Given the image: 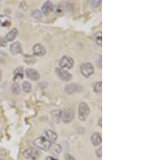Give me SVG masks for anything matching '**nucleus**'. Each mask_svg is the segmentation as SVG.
<instances>
[{"label":"nucleus","mask_w":146,"mask_h":160,"mask_svg":"<svg viewBox=\"0 0 146 160\" xmlns=\"http://www.w3.org/2000/svg\"><path fill=\"white\" fill-rule=\"evenodd\" d=\"M46 160H58V159L56 158H54V157H52V156H49L46 158Z\"/></svg>","instance_id":"29"},{"label":"nucleus","mask_w":146,"mask_h":160,"mask_svg":"<svg viewBox=\"0 0 146 160\" xmlns=\"http://www.w3.org/2000/svg\"><path fill=\"white\" fill-rule=\"evenodd\" d=\"M26 76L28 77V78H29L30 80H33V81H37L40 78V74L37 72V70H34V69L32 68H28L25 70Z\"/></svg>","instance_id":"8"},{"label":"nucleus","mask_w":146,"mask_h":160,"mask_svg":"<svg viewBox=\"0 0 146 160\" xmlns=\"http://www.w3.org/2000/svg\"><path fill=\"white\" fill-rule=\"evenodd\" d=\"M102 148L101 147H100L99 149H97V150H96V154H97V156L98 157V158H101V152H102Z\"/></svg>","instance_id":"27"},{"label":"nucleus","mask_w":146,"mask_h":160,"mask_svg":"<svg viewBox=\"0 0 146 160\" xmlns=\"http://www.w3.org/2000/svg\"><path fill=\"white\" fill-rule=\"evenodd\" d=\"M11 18L6 15H2L0 16V26L1 27H9L11 25Z\"/></svg>","instance_id":"15"},{"label":"nucleus","mask_w":146,"mask_h":160,"mask_svg":"<svg viewBox=\"0 0 146 160\" xmlns=\"http://www.w3.org/2000/svg\"><path fill=\"white\" fill-rule=\"evenodd\" d=\"M65 160H76V158L72 156V154H67L66 155H65Z\"/></svg>","instance_id":"26"},{"label":"nucleus","mask_w":146,"mask_h":160,"mask_svg":"<svg viewBox=\"0 0 146 160\" xmlns=\"http://www.w3.org/2000/svg\"><path fill=\"white\" fill-rule=\"evenodd\" d=\"M22 88H23L24 92L29 93V92L31 91V83L29 82H28V81H24V82H23V84H22Z\"/></svg>","instance_id":"20"},{"label":"nucleus","mask_w":146,"mask_h":160,"mask_svg":"<svg viewBox=\"0 0 146 160\" xmlns=\"http://www.w3.org/2000/svg\"><path fill=\"white\" fill-rule=\"evenodd\" d=\"M1 79H2V71L0 70V81H1Z\"/></svg>","instance_id":"31"},{"label":"nucleus","mask_w":146,"mask_h":160,"mask_svg":"<svg viewBox=\"0 0 146 160\" xmlns=\"http://www.w3.org/2000/svg\"><path fill=\"white\" fill-rule=\"evenodd\" d=\"M51 115H52L53 120H55V121L58 122L62 117V112L61 110H55V111L51 112Z\"/></svg>","instance_id":"18"},{"label":"nucleus","mask_w":146,"mask_h":160,"mask_svg":"<svg viewBox=\"0 0 146 160\" xmlns=\"http://www.w3.org/2000/svg\"><path fill=\"white\" fill-rule=\"evenodd\" d=\"M90 114V108L87 103L84 102H81L79 105V119L82 121L87 120Z\"/></svg>","instance_id":"2"},{"label":"nucleus","mask_w":146,"mask_h":160,"mask_svg":"<svg viewBox=\"0 0 146 160\" xmlns=\"http://www.w3.org/2000/svg\"><path fill=\"white\" fill-rule=\"evenodd\" d=\"M74 111L72 109H68L62 113V120L64 123H70L74 119Z\"/></svg>","instance_id":"7"},{"label":"nucleus","mask_w":146,"mask_h":160,"mask_svg":"<svg viewBox=\"0 0 146 160\" xmlns=\"http://www.w3.org/2000/svg\"><path fill=\"white\" fill-rule=\"evenodd\" d=\"M23 155L26 159L36 160L37 158H39V156H40V153H39V151L37 149L30 147V148L26 149V150L24 151Z\"/></svg>","instance_id":"3"},{"label":"nucleus","mask_w":146,"mask_h":160,"mask_svg":"<svg viewBox=\"0 0 146 160\" xmlns=\"http://www.w3.org/2000/svg\"><path fill=\"white\" fill-rule=\"evenodd\" d=\"M101 3V1H98V0H95V1H93V2H92V6H93V7H97V6H99Z\"/></svg>","instance_id":"28"},{"label":"nucleus","mask_w":146,"mask_h":160,"mask_svg":"<svg viewBox=\"0 0 146 160\" xmlns=\"http://www.w3.org/2000/svg\"><path fill=\"white\" fill-rule=\"evenodd\" d=\"M59 66L63 70H69L72 69L74 66V60L70 57L64 56L59 61Z\"/></svg>","instance_id":"5"},{"label":"nucleus","mask_w":146,"mask_h":160,"mask_svg":"<svg viewBox=\"0 0 146 160\" xmlns=\"http://www.w3.org/2000/svg\"><path fill=\"white\" fill-rule=\"evenodd\" d=\"M101 121H102V118H100L99 121H98V125H99L100 127H101V125H102V124H101Z\"/></svg>","instance_id":"30"},{"label":"nucleus","mask_w":146,"mask_h":160,"mask_svg":"<svg viewBox=\"0 0 146 160\" xmlns=\"http://www.w3.org/2000/svg\"><path fill=\"white\" fill-rule=\"evenodd\" d=\"M24 78V69L23 67H17L14 70V78Z\"/></svg>","instance_id":"17"},{"label":"nucleus","mask_w":146,"mask_h":160,"mask_svg":"<svg viewBox=\"0 0 146 160\" xmlns=\"http://www.w3.org/2000/svg\"><path fill=\"white\" fill-rule=\"evenodd\" d=\"M7 46V41L4 38L0 37V47H5Z\"/></svg>","instance_id":"25"},{"label":"nucleus","mask_w":146,"mask_h":160,"mask_svg":"<svg viewBox=\"0 0 146 160\" xmlns=\"http://www.w3.org/2000/svg\"><path fill=\"white\" fill-rule=\"evenodd\" d=\"M17 35H18V29L15 28H13V29L11 30V31H10L7 34L6 37H5V38H4V39L6 40L7 42H8V41H13L16 38Z\"/></svg>","instance_id":"14"},{"label":"nucleus","mask_w":146,"mask_h":160,"mask_svg":"<svg viewBox=\"0 0 146 160\" xmlns=\"http://www.w3.org/2000/svg\"><path fill=\"white\" fill-rule=\"evenodd\" d=\"M94 41L96 42L97 45H99V46H101L102 45V35H101V32H97V33L94 35Z\"/></svg>","instance_id":"19"},{"label":"nucleus","mask_w":146,"mask_h":160,"mask_svg":"<svg viewBox=\"0 0 146 160\" xmlns=\"http://www.w3.org/2000/svg\"><path fill=\"white\" fill-rule=\"evenodd\" d=\"M80 72H81L82 75H84L86 78L91 76L92 74L94 73V66L89 62L83 63L80 66Z\"/></svg>","instance_id":"4"},{"label":"nucleus","mask_w":146,"mask_h":160,"mask_svg":"<svg viewBox=\"0 0 146 160\" xmlns=\"http://www.w3.org/2000/svg\"><path fill=\"white\" fill-rule=\"evenodd\" d=\"M65 90H66V92H68V94H73L76 93V92H80L83 90V88L80 86H79L78 84L72 83L68 85L66 88H65Z\"/></svg>","instance_id":"9"},{"label":"nucleus","mask_w":146,"mask_h":160,"mask_svg":"<svg viewBox=\"0 0 146 160\" xmlns=\"http://www.w3.org/2000/svg\"><path fill=\"white\" fill-rule=\"evenodd\" d=\"M46 138L48 139L51 143L55 142V141L58 138V136H57L56 133H55L54 131L52 130H46Z\"/></svg>","instance_id":"16"},{"label":"nucleus","mask_w":146,"mask_h":160,"mask_svg":"<svg viewBox=\"0 0 146 160\" xmlns=\"http://www.w3.org/2000/svg\"><path fill=\"white\" fill-rule=\"evenodd\" d=\"M33 54L38 57H41L43 55H45L46 53V49L41 44H36L33 48Z\"/></svg>","instance_id":"10"},{"label":"nucleus","mask_w":146,"mask_h":160,"mask_svg":"<svg viewBox=\"0 0 146 160\" xmlns=\"http://www.w3.org/2000/svg\"><path fill=\"white\" fill-rule=\"evenodd\" d=\"M52 147V146H51ZM62 151V149H61L60 145L58 144H54V146L52 147V152L53 154H55V155H58Z\"/></svg>","instance_id":"21"},{"label":"nucleus","mask_w":146,"mask_h":160,"mask_svg":"<svg viewBox=\"0 0 146 160\" xmlns=\"http://www.w3.org/2000/svg\"><path fill=\"white\" fill-rule=\"evenodd\" d=\"M55 71H56L57 76L64 82H68L72 78V74L67 71L66 70H63L62 68H56Z\"/></svg>","instance_id":"6"},{"label":"nucleus","mask_w":146,"mask_h":160,"mask_svg":"<svg viewBox=\"0 0 146 160\" xmlns=\"http://www.w3.org/2000/svg\"><path fill=\"white\" fill-rule=\"evenodd\" d=\"M12 92L14 94H19L20 93V87L17 82H15L12 86Z\"/></svg>","instance_id":"23"},{"label":"nucleus","mask_w":146,"mask_h":160,"mask_svg":"<svg viewBox=\"0 0 146 160\" xmlns=\"http://www.w3.org/2000/svg\"><path fill=\"white\" fill-rule=\"evenodd\" d=\"M101 142H102V139H101V136L100 133H94L92 135L91 142L94 147H98L99 145L101 144Z\"/></svg>","instance_id":"13"},{"label":"nucleus","mask_w":146,"mask_h":160,"mask_svg":"<svg viewBox=\"0 0 146 160\" xmlns=\"http://www.w3.org/2000/svg\"><path fill=\"white\" fill-rule=\"evenodd\" d=\"M101 82H97L94 84V90L96 93H101V90H102V86H101Z\"/></svg>","instance_id":"22"},{"label":"nucleus","mask_w":146,"mask_h":160,"mask_svg":"<svg viewBox=\"0 0 146 160\" xmlns=\"http://www.w3.org/2000/svg\"><path fill=\"white\" fill-rule=\"evenodd\" d=\"M33 16L37 20H40L41 18V13L39 10H35L33 12Z\"/></svg>","instance_id":"24"},{"label":"nucleus","mask_w":146,"mask_h":160,"mask_svg":"<svg viewBox=\"0 0 146 160\" xmlns=\"http://www.w3.org/2000/svg\"><path fill=\"white\" fill-rule=\"evenodd\" d=\"M10 52L12 55H17L22 52V45L21 44L16 41L15 43L12 44L10 46Z\"/></svg>","instance_id":"11"},{"label":"nucleus","mask_w":146,"mask_h":160,"mask_svg":"<svg viewBox=\"0 0 146 160\" xmlns=\"http://www.w3.org/2000/svg\"><path fill=\"white\" fill-rule=\"evenodd\" d=\"M33 145L39 150L47 151V150H51L52 143L46 137H38L33 141Z\"/></svg>","instance_id":"1"},{"label":"nucleus","mask_w":146,"mask_h":160,"mask_svg":"<svg viewBox=\"0 0 146 160\" xmlns=\"http://www.w3.org/2000/svg\"><path fill=\"white\" fill-rule=\"evenodd\" d=\"M53 10H54V5H53L52 2H50V1L44 2V4L42 5V8H41V11H42L43 14L48 15Z\"/></svg>","instance_id":"12"}]
</instances>
